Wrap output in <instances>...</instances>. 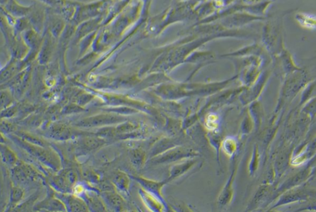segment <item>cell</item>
I'll return each instance as SVG.
<instances>
[{
    "instance_id": "obj_3",
    "label": "cell",
    "mask_w": 316,
    "mask_h": 212,
    "mask_svg": "<svg viewBox=\"0 0 316 212\" xmlns=\"http://www.w3.org/2000/svg\"><path fill=\"white\" fill-rule=\"evenodd\" d=\"M237 171V164H234L228 180L218 196L216 203L217 207L224 208L228 207L234 199V182Z\"/></svg>"
},
{
    "instance_id": "obj_24",
    "label": "cell",
    "mask_w": 316,
    "mask_h": 212,
    "mask_svg": "<svg viewBox=\"0 0 316 212\" xmlns=\"http://www.w3.org/2000/svg\"><path fill=\"white\" fill-rule=\"evenodd\" d=\"M2 130H5L6 132H11L14 130V127L13 125H11L10 124L7 125L5 124V125H2Z\"/></svg>"
},
{
    "instance_id": "obj_17",
    "label": "cell",
    "mask_w": 316,
    "mask_h": 212,
    "mask_svg": "<svg viewBox=\"0 0 316 212\" xmlns=\"http://www.w3.org/2000/svg\"><path fill=\"white\" fill-rule=\"evenodd\" d=\"M104 144V140L97 137H87L84 140V144L88 149H96Z\"/></svg>"
},
{
    "instance_id": "obj_16",
    "label": "cell",
    "mask_w": 316,
    "mask_h": 212,
    "mask_svg": "<svg viewBox=\"0 0 316 212\" xmlns=\"http://www.w3.org/2000/svg\"><path fill=\"white\" fill-rule=\"evenodd\" d=\"M219 117L214 114H209L205 119V126L209 131H217L219 128Z\"/></svg>"
},
{
    "instance_id": "obj_18",
    "label": "cell",
    "mask_w": 316,
    "mask_h": 212,
    "mask_svg": "<svg viewBox=\"0 0 316 212\" xmlns=\"http://www.w3.org/2000/svg\"><path fill=\"white\" fill-rule=\"evenodd\" d=\"M106 198L108 202L110 203V204L114 208H120L122 205L123 200L122 197L116 193H110V192L106 195Z\"/></svg>"
},
{
    "instance_id": "obj_4",
    "label": "cell",
    "mask_w": 316,
    "mask_h": 212,
    "mask_svg": "<svg viewBox=\"0 0 316 212\" xmlns=\"http://www.w3.org/2000/svg\"><path fill=\"white\" fill-rule=\"evenodd\" d=\"M139 194L143 203L149 211L153 212L170 211L168 203L164 202L154 194L149 193L143 188L139 191Z\"/></svg>"
},
{
    "instance_id": "obj_19",
    "label": "cell",
    "mask_w": 316,
    "mask_h": 212,
    "mask_svg": "<svg viewBox=\"0 0 316 212\" xmlns=\"http://www.w3.org/2000/svg\"><path fill=\"white\" fill-rule=\"evenodd\" d=\"M89 204L90 207L97 211H104L105 207L102 202L98 197L94 196H88Z\"/></svg>"
},
{
    "instance_id": "obj_20",
    "label": "cell",
    "mask_w": 316,
    "mask_h": 212,
    "mask_svg": "<svg viewBox=\"0 0 316 212\" xmlns=\"http://www.w3.org/2000/svg\"><path fill=\"white\" fill-rule=\"evenodd\" d=\"M258 167V151L257 148L254 149V153H252L251 159L250 162H249L248 170L249 173L250 174H254L256 170H257Z\"/></svg>"
},
{
    "instance_id": "obj_10",
    "label": "cell",
    "mask_w": 316,
    "mask_h": 212,
    "mask_svg": "<svg viewBox=\"0 0 316 212\" xmlns=\"http://www.w3.org/2000/svg\"><path fill=\"white\" fill-rule=\"evenodd\" d=\"M238 148L237 140L234 137L228 136L223 140L221 149L224 154L230 158L235 156L237 153Z\"/></svg>"
},
{
    "instance_id": "obj_2",
    "label": "cell",
    "mask_w": 316,
    "mask_h": 212,
    "mask_svg": "<svg viewBox=\"0 0 316 212\" xmlns=\"http://www.w3.org/2000/svg\"><path fill=\"white\" fill-rule=\"evenodd\" d=\"M198 164L197 157H194L173 163L169 170V175L166 180L168 183L182 178L193 171Z\"/></svg>"
},
{
    "instance_id": "obj_12",
    "label": "cell",
    "mask_w": 316,
    "mask_h": 212,
    "mask_svg": "<svg viewBox=\"0 0 316 212\" xmlns=\"http://www.w3.org/2000/svg\"><path fill=\"white\" fill-rule=\"evenodd\" d=\"M208 139L209 144L213 148L216 153L217 160L218 163H219V153L221 149V144H222L223 139L217 131H209L208 134Z\"/></svg>"
},
{
    "instance_id": "obj_23",
    "label": "cell",
    "mask_w": 316,
    "mask_h": 212,
    "mask_svg": "<svg viewBox=\"0 0 316 212\" xmlns=\"http://www.w3.org/2000/svg\"><path fill=\"white\" fill-rule=\"evenodd\" d=\"M252 129V125L249 124L248 122H244L242 125L240 126V130L241 133L243 134V135H245V134H248L249 133H250V131Z\"/></svg>"
},
{
    "instance_id": "obj_8",
    "label": "cell",
    "mask_w": 316,
    "mask_h": 212,
    "mask_svg": "<svg viewBox=\"0 0 316 212\" xmlns=\"http://www.w3.org/2000/svg\"><path fill=\"white\" fill-rule=\"evenodd\" d=\"M119 122V119L116 116H101L83 120V121L79 122L77 126L80 127L91 128L113 124V123H116Z\"/></svg>"
},
{
    "instance_id": "obj_5",
    "label": "cell",
    "mask_w": 316,
    "mask_h": 212,
    "mask_svg": "<svg viewBox=\"0 0 316 212\" xmlns=\"http://www.w3.org/2000/svg\"><path fill=\"white\" fill-rule=\"evenodd\" d=\"M133 178L137 180L139 184L142 186L143 189L155 195L166 202V200L164 198L162 191L164 186L168 184L167 180L164 179L162 181H158L153 179L146 178V177L141 176H134Z\"/></svg>"
},
{
    "instance_id": "obj_21",
    "label": "cell",
    "mask_w": 316,
    "mask_h": 212,
    "mask_svg": "<svg viewBox=\"0 0 316 212\" xmlns=\"http://www.w3.org/2000/svg\"><path fill=\"white\" fill-rule=\"evenodd\" d=\"M21 134V137L23 139L25 140V141L28 142L31 144H35L39 146H44V143L42 142L41 140L37 138V137L30 135L26 133H20Z\"/></svg>"
},
{
    "instance_id": "obj_7",
    "label": "cell",
    "mask_w": 316,
    "mask_h": 212,
    "mask_svg": "<svg viewBox=\"0 0 316 212\" xmlns=\"http://www.w3.org/2000/svg\"><path fill=\"white\" fill-rule=\"evenodd\" d=\"M181 145L182 144H180V141L178 139L167 138V137L161 139L157 140L153 145V147H152L150 154H149V159L153 158L155 156L165 153V151L169 150V149Z\"/></svg>"
},
{
    "instance_id": "obj_13",
    "label": "cell",
    "mask_w": 316,
    "mask_h": 212,
    "mask_svg": "<svg viewBox=\"0 0 316 212\" xmlns=\"http://www.w3.org/2000/svg\"><path fill=\"white\" fill-rule=\"evenodd\" d=\"M113 182L120 190L124 192L128 191L129 186H130V179L125 173L122 172L117 173L114 176Z\"/></svg>"
},
{
    "instance_id": "obj_1",
    "label": "cell",
    "mask_w": 316,
    "mask_h": 212,
    "mask_svg": "<svg viewBox=\"0 0 316 212\" xmlns=\"http://www.w3.org/2000/svg\"><path fill=\"white\" fill-rule=\"evenodd\" d=\"M200 156V154L195 149L181 145L169 149L165 153L157 155L153 158L149 159V163L153 166L173 164V163L182 161L183 160L194 158V157H198Z\"/></svg>"
},
{
    "instance_id": "obj_6",
    "label": "cell",
    "mask_w": 316,
    "mask_h": 212,
    "mask_svg": "<svg viewBox=\"0 0 316 212\" xmlns=\"http://www.w3.org/2000/svg\"><path fill=\"white\" fill-rule=\"evenodd\" d=\"M21 143L25 145V148L26 150L34 155V156L37 157V158L41 160L42 162L47 163L51 167H57L58 163H57V159L53 153L45 150L43 148L37 147V145H33L30 143H27L25 141Z\"/></svg>"
},
{
    "instance_id": "obj_14",
    "label": "cell",
    "mask_w": 316,
    "mask_h": 212,
    "mask_svg": "<svg viewBox=\"0 0 316 212\" xmlns=\"http://www.w3.org/2000/svg\"><path fill=\"white\" fill-rule=\"evenodd\" d=\"M51 136L57 139H67L71 136V131L63 125H57L51 129Z\"/></svg>"
},
{
    "instance_id": "obj_15",
    "label": "cell",
    "mask_w": 316,
    "mask_h": 212,
    "mask_svg": "<svg viewBox=\"0 0 316 212\" xmlns=\"http://www.w3.org/2000/svg\"><path fill=\"white\" fill-rule=\"evenodd\" d=\"M2 159L8 165H14L16 163L17 157L15 154L7 146L2 145L1 148Z\"/></svg>"
},
{
    "instance_id": "obj_9",
    "label": "cell",
    "mask_w": 316,
    "mask_h": 212,
    "mask_svg": "<svg viewBox=\"0 0 316 212\" xmlns=\"http://www.w3.org/2000/svg\"><path fill=\"white\" fill-rule=\"evenodd\" d=\"M130 160L132 165L137 170H140L145 165L146 154L142 148L132 149L130 153Z\"/></svg>"
},
{
    "instance_id": "obj_22",
    "label": "cell",
    "mask_w": 316,
    "mask_h": 212,
    "mask_svg": "<svg viewBox=\"0 0 316 212\" xmlns=\"http://www.w3.org/2000/svg\"><path fill=\"white\" fill-rule=\"evenodd\" d=\"M23 197V191L19 188H14L11 193V202L15 203L21 200Z\"/></svg>"
},
{
    "instance_id": "obj_11",
    "label": "cell",
    "mask_w": 316,
    "mask_h": 212,
    "mask_svg": "<svg viewBox=\"0 0 316 212\" xmlns=\"http://www.w3.org/2000/svg\"><path fill=\"white\" fill-rule=\"evenodd\" d=\"M66 203L70 208L71 211H87L88 207L86 203L79 198V197L75 196H68L66 197Z\"/></svg>"
}]
</instances>
